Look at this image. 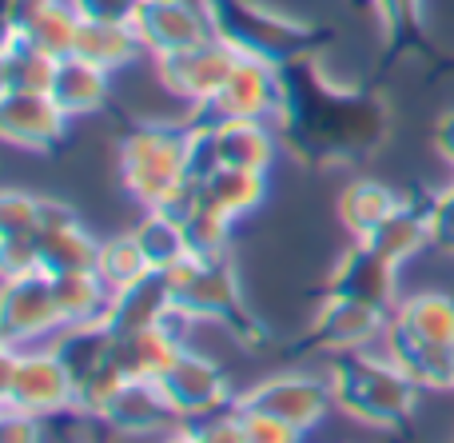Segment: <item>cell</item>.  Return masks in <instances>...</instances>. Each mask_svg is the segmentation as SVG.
I'll return each mask as SVG.
<instances>
[{
  "label": "cell",
  "instance_id": "26",
  "mask_svg": "<svg viewBox=\"0 0 454 443\" xmlns=\"http://www.w3.org/2000/svg\"><path fill=\"white\" fill-rule=\"evenodd\" d=\"M76 56L100 64L108 72H120L144 56V40L136 24L124 20H80L76 32Z\"/></svg>",
  "mask_w": 454,
  "mask_h": 443
},
{
  "label": "cell",
  "instance_id": "2",
  "mask_svg": "<svg viewBox=\"0 0 454 443\" xmlns=\"http://www.w3.org/2000/svg\"><path fill=\"white\" fill-rule=\"evenodd\" d=\"M331 392H335V407L347 420L363 423V428L379 431H399L411 415L419 412V388L395 360L383 352H343L331 356Z\"/></svg>",
  "mask_w": 454,
  "mask_h": 443
},
{
  "label": "cell",
  "instance_id": "12",
  "mask_svg": "<svg viewBox=\"0 0 454 443\" xmlns=\"http://www.w3.org/2000/svg\"><path fill=\"white\" fill-rule=\"evenodd\" d=\"M387 312L359 304L351 296L323 292L319 312L311 320V344L327 356H343V352H375L387 332Z\"/></svg>",
  "mask_w": 454,
  "mask_h": 443
},
{
  "label": "cell",
  "instance_id": "19",
  "mask_svg": "<svg viewBox=\"0 0 454 443\" xmlns=\"http://www.w3.org/2000/svg\"><path fill=\"white\" fill-rule=\"evenodd\" d=\"M379 352H383L387 360H395L423 392H454V372H450L454 348H434V344L411 336L407 328H399L395 320H387V332H383Z\"/></svg>",
  "mask_w": 454,
  "mask_h": 443
},
{
  "label": "cell",
  "instance_id": "43",
  "mask_svg": "<svg viewBox=\"0 0 454 443\" xmlns=\"http://www.w3.org/2000/svg\"><path fill=\"white\" fill-rule=\"evenodd\" d=\"M450 372H454V352H450Z\"/></svg>",
  "mask_w": 454,
  "mask_h": 443
},
{
  "label": "cell",
  "instance_id": "41",
  "mask_svg": "<svg viewBox=\"0 0 454 443\" xmlns=\"http://www.w3.org/2000/svg\"><path fill=\"white\" fill-rule=\"evenodd\" d=\"M434 152L454 168V112H447V116L434 124Z\"/></svg>",
  "mask_w": 454,
  "mask_h": 443
},
{
  "label": "cell",
  "instance_id": "32",
  "mask_svg": "<svg viewBox=\"0 0 454 443\" xmlns=\"http://www.w3.org/2000/svg\"><path fill=\"white\" fill-rule=\"evenodd\" d=\"M96 272H100V280L112 288V292H120V288H128V284H136V280L148 276L152 264H148V256H144L140 240L132 236V228L100 240V260H96Z\"/></svg>",
  "mask_w": 454,
  "mask_h": 443
},
{
  "label": "cell",
  "instance_id": "8",
  "mask_svg": "<svg viewBox=\"0 0 454 443\" xmlns=\"http://www.w3.org/2000/svg\"><path fill=\"white\" fill-rule=\"evenodd\" d=\"M235 404L251 407V412H267L275 420H287L299 431H315L335 407V392H331V380H319L311 372H275L255 380L251 388H243L235 396Z\"/></svg>",
  "mask_w": 454,
  "mask_h": 443
},
{
  "label": "cell",
  "instance_id": "10",
  "mask_svg": "<svg viewBox=\"0 0 454 443\" xmlns=\"http://www.w3.org/2000/svg\"><path fill=\"white\" fill-rule=\"evenodd\" d=\"M156 384L184 423L204 420V415H212V412H223V407H231L235 396H239V392H231V380H227L220 360L196 352L192 344H184L180 356L164 368V376H160Z\"/></svg>",
  "mask_w": 454,
  "mask_h": 443
},
{
  "label": "cell",
  "instance_id": "28",
  "mask_svg": "<svg viewBox=\"0 0 454 443\" xmlns=\"http://www.w3.org/2000/svg\"><path fill=\"white\" fill-rule=\"evenodd\" d=\"M132 236L140 240L152 272H172V268H180L184 260H192L184 216H176L172 208H144V216L132 228Z\"/></svg>",
  "mask_w": 454,
  "mask_h": 443
},
{
  "label": "cell",
  "instance_id": "31",
  "mask_svg": "<svg viewBox=\"0 0 454 443\" xmlns=\"http://www.w3.org/2000/svg\"><path fill=\"white\" fill-rule=\"evenodd\" d=\"M52 292H56V304H60L64 324L104 320L112 300V288L100 280V272H64V276H52Z\"/></svg>",
  "mask_w": 454,
  "mask_h": 443
},
{
  "label": "cell",
  "instance_id": "34",
  "mask_svg": "<svg viewBox=\"0 0 454 443\" xmlns=\"http://www.w3.org/2000/svg\"><path fill=\"white\" fill-rule=\"evenodd\" d=\"M48 224V196L36 192H4L0 200V236H32L40 240Z\"/></svg>",
  "mask_w": 454,
  "mask_h": 443
},
{
  "label": "cell",
  "instance_id": "29",
  "mask_svg": "<svg viewBox=\"0 0 454 443\" xmlns=\"http://www.w3.org/2000/svg\"><path fill=\"white\" fill-rule=\"evenodd\" d=\"M399 328L411 336L434 344V348H454V296L450 292H407L399 308L391 312Z\"/></svg>",
  "mask_w": 454,
  "mask_h": 443
},
{
  "label": "cell",
  "instance_id": "42",
  "mask_svg": "<svg viewBox=\"0 0 454 443\" xmlns=\"http://www.w3.org/2000/svg\"><path fill=\"white\" fill-rule=\"evenodd\" d=\"M156 443H196V431H192V423H176V428L164 431Z\"/></svg>",
  "mask_w": 454,
  "mask_h": 443
},
{
  "label": "cell",
  "instance_id": "27",
  "mask_svg": "<svg viewBox=\"0 0 454 443\" xmlns=\"http://www.w3.org/2000/svg\"><path fill=\"white\" fill-rule=\"evenodd\" d=\"M363 244H371L383 260L391 264H407L415 260L419 252H423L427 244H431V220H427V204H411V200H403L399 208H395L391 216H387L383 224H379L375 232H371Z\"/></svg>",
  "mask_w": 454,
  "mask_h": 443
},
{
  "label": "cell",
  "instance_id": "36",
  "mask_svg": "<svg viewBox=\"0 0 454 443\" xmlns=\"http://www.w3.org/2000/svg\"><path fill=\"white\" fill-rule=\"evenodd\" d=\"M239 412H243L247 443H303V436H307V431L291 428L287 420H275V415H267V412H251V407H239Z\"/></svg>",
  "mask_w": 454,
  "mask_h": 443
},
{
  "label": "cell",
  "instance_id": "18",
  "mask_svg": "<svg viewBox=\"0 0 454 443\" xmlns=\"http://www.w3.org/2000/svg\"><path fill=\"white\" fill-rule=\"evenodd\" d=\"M172 312H176L172 276H168V272H148L144 280L112 292L108 312H104V324H108L116 336H132V332L160 328Z\"/></svg>",
  "mask_w": 454,
  "mask_h": 443
},
{
  "label": "cell",
  "instance_id": "20",
  "mask_svg": "<svg viewBox=\"0 0 454 443\" xmlns=\"http://www.w3.org/2000/svg\"><path fill=\"white\" fill-rule=\"evenodd\" d=\"M112 76H116V72H108V68H100V64L84 60V56L68 52L56 60V76H52L48 96H52L72 120L92 116V112H100L104 104H108Z\"/></svg>",
  "mask_w": 454,
  "mask_h": 443
},
{
  "label": "cell",
  "instance_id": "17",
  "mask_svg": "<svg viewBox=\"0 0 454 443\" xmlns=\"http://www.w3.org/2000/svg\"><path fill=\"white\" fill-rule=\"evenodd\" d=\"M100 423L128 439H160L184 420L172 412L156 380H128L108 404V412L100 415Z\"/></svg>",
  "mask_w": 454,
  "mask_h": 443
},
{
  "label": "cell",
  "instance_id": "3",
  "mask_svg": "<svg viewBox=\"0 0 454 443\" xmlns=\"http://www.w3.org/2000/svg\"><path fill=\"white\" fill-rule=\"evenodd\" d=\"M192 124H132L120 140V188L140 208H172L192 188Z\"/></svg>",
  "mask_w": 454,
  "mask_h": 443
},
{
  "label": "cell",
  "instance_id": "11",
  "mask_svg": "<svg viewBox=\"0 0 454 443\" xmlns=\"http://www.w3.org/2000/svg\"><path fill=\"white\" fill-rule=\"evenodd\" d=\"M283 104H287V76H283L279 64L259 60V56H239L223 92L200 116H212V120L247 116V120H271V124H279Z\"/></svg>",
  "mask_w": 454,
  "mask_h": 443
},
{
  "label": "cell",
  "instance_id": "40",
  "mask_svg": "<svg viewBox=\"0 0 454 443\" xmlns=\"http://www.w3.org/2000/svg\"><path fill=\"white\" fill-rule=\"evenodd\" d=\"M68 4L76 8L84 20H124V24H132L140 0H68Z\"/></svg>",
  "mask_w": 454,
  "mask_h": 443
},
{
  "label": "cell",
  "instance_id": "6",
  "mask_svg": "<svg viewBox=\"0 0 454 443\" xmlns=\"http://www.w3.org/2000/svg\"><path fill=\"white\" fill-rule=\"evenodd\" d=\"M176 288V308L192 316L196 324H215L227 328L239 340H251V320L243 308V284L239 272L227 256H212V260H184L180 268L168 272Z\"/></svg>",
  "mask_w": 454,
  "mask_h": 443
},
{
  "label": "cell",
  "instance_id": "5",
  "mask_svg": "<svg viewBox=\"0 0 454 443\" xmlns=\"http://www.w3.org/2000/svg\"><path fill=\"white\" fill-rule=\"evenodd\" d=\"M0 407L40 420L76 412V380L52 348H4L0 356Z\"/></svg>",
  "mask_w": 454,
  "mask_h": 443
},
{
  "label": "cell",
  "instance_id": "24",
  "mask_svg": "<svg viewBox=\"0 0 454 443\" xmlns=\"http://www.w3.org/2000/svg\"><path fill=\"white\" fill-rule=\"evenodd\" d=\"M48 348L64 360V368L72 372V380H76V388H80L88 376L104 372V368L112 364L116 332H112L104 320H92V324H64Z\"/></svg>",
  "mask_w": 454,
  "mask_h": 443
},
{
  "label": "cell",
  "instance_id": "16",
  "mask_svg": "<svg viewBox=\"0 0 454 443\" xmlns=\"http://www.w3.org/2000/svg\"><path fill=\"white\" fill-rule=\"evenodd\" d=\"M72 116L48 92H0V132L28 152H52L68 136Z\"/></svg>",
  "mask_w": 454,
  "mask_h": 443
},
{
  "label": "cell",
  "instance_id": "23",
  "mask_svg": "<svg viewBox=\"0 0 454 443\" xmlns=\"http://www.w3.org/2000/svg\"><path fill=\"white\" fill-rule=\"evenodd\" d=\"M200 204L220 212L223 220H243L267 200V172H247V168H215L204 180H196Z\"/></svg>",
  "mask_w": 454,
  "mask_h": 443
},
{
  "label": "cell",
  "instance_id": "38",
  "mask_svg": "<svg viewBox=\"0 0 454 443\" xmlns=\"http://www.w3.org/2000/svg\"><path fill=\"white\" fill-rule=\"evenodd\" d=\"M371 8L391 36H407L411 28H419V16H423V0H371Z\"/></svg>",
  "mask_w": 454,
  "mask_h": 443
},
{
  "label": "cell",
  "instance_id": "21",
  "mask_svg": "<svg viewBox=\"0 0 454 443\" xmlns=\"http://www.w3.org/2000/svg\"><path fill=\"white\" fill-rule=\"evenodd\" d=\"M100 260V240L88 232V224L76 212L52 220L40 232V272L64 276V272H96Z\"/></svg>",
  "mask_w": 454,
  "mask_h": 443
},
{
  "label": "cell",
  "instance_id": "37",
  "mask_svg": "<svg viewBox=\"0 0 454 443\" xmlns=\"http://www.w3.org/2000/svg\"><path fill=\"white\" fill-rule=\"evenodd\" d=\"M427 220H431V244L442 252H454V184L427 200Z\"/></svg>",
  "mask_w": 454,
  "mask_h": 443
},
{
  "label": "cell",
  "instance_id": "14",
  "mask_svg": "<svg viewBox=\"0 0 454 443\" xmlns=\"http://www.w3.org/2000/svg\"><path fill=\"white\" fill-rule=\"evenodd\" d=\"M132 24L148 56L184 52V48H196L215 36L204 0H140Z\"/></svg>",
  "mask_w": 454,
  "mask_h": 443
},
{
  "label": "cell",
  "instance_id": "35",
  "mask_svg": "<svg viewBox=\"0 0 454 443\" xmlns=\"http://www.w3.org/2000/svg\"><path fill=\"white\" fill-rule=\"evenodd\" d=\"M192 431H196V443H247L243 412L235 404L223 407V412L204 415V420H192Z\"/></svg>",
  "mask_w": 454,
  "mask_h": 443
},
{
  "label": "cell",
  "instance_id": "1",
  "mask_svg": "<svg viewBox=\"0 0 454 443\" xmlns=\"http://www.w3.org/2000/svg\"><path fill=\"white\" fill-rule=\"evenodd\" d=\"M287 76V104L279 116V132L299 144L315 160H355L367 156L387 136V108L375 96L335 88L311 56L291 60L283 68Z\"/></svg>",
  "mask_w": 454,
  "mask_h": 443
},
{
  "label": "cell",
  "instance_id": "33",
  "mask_svg": "<svg viewBox=\"0 0 454 443\" xmlns=\"http://www.w3.org/2000/svg\"><path fill=\"white\" fill-rule=\"evenodd\" d=\"M80 20L84 16L76 12V8L68 4V0H52V4L44 8V12L36 16V20L28 24V28L20 32L28 44H36V48H44L48 56H68V52H76V32H80Z\"/></svg>",
  "mask_w": 454,
  "mask_h": 443
},
{
  "label": "cell",
  "instance_id": "25",
  "mask_svg": "<svg viewBox=\"0 0 454 443\" xmlns=\"http://www.w3.org/2000/svg\"><path fill=\"white\" fill-rule=\"evenodd\" d=\"M399 204H403V196L391 188V184L359 176V180H351L343 192H339L335 216H339V224L347 228L351 240H367Z\"/></svg>",
  "mask_w": 454,
  "mask_h": 443
},
{
  "label": "cell",
  "instance_id": "30",
  "mask_svg": "<svg viewBox=\"0 0 454 443\" xmlns=\"http://www.w3.org/2000/svg\"><path fill=\"white\" fill-rule=\"evenodd\" d=\"M56 76V56L28 44L24 36L4 32V56H0V92H48Z\"/></svg>",
  "mask_w": 454,
  "mask_h": 443
},
{
  "label": "cell",
  "instance_id": "13",
  "mask_svg": "<svg viewBox=\"0 0 454 443\" xmlns=\"http://www.w3.org/2000/svg\"><path fill=\"white\" fill-rule=\"evenodd\" d=\"M327 292L351 296V300L371 304V308L387 312V316H391V312L399 308V300L407 296L399 288V264L383 260V256L371 244H363V240H351V248L331 264Z\"/></svg>",
  "mask_w": 454,
  "mask_h": 443
},
{
  "label": "cell",
  "instance_id": "39",
  "mask_svg": "<svg viewBox=\"0 0 454 443\" xmlns=\"http://www.w3.org/2000/svg\"><path fill=\"white\" fill-rule=\"evenodd\" d=\"M0 443H44V420L32 412L0 407Z\"/></svg>",
  "mask_w": 454,
  "mask_h": 443
},
{
  "label": "cell",
  "instance_id": "15",
  "mask_svg": "<svg viewBox=\"0 0 454 443\" xmlns=\"http://www.w3.org/2000/svg\"><path fill=\"white\" fill-rule=\"evenodd\" d=\"M204 124V136L212 144L215 168H247V172L271 176L279 160V124L271 120H247V116H196Z\"/></svg>",
  "mask_w": 454,
  "mask_h": 443
},
{
  "label": "cell",
  "instance_id": "7",
  "mask_svg": "<svg viewBox=\"0 0 454 443\" xmlns=\"http://www.w3.org/2000/svg\"><path fill=\"white\" fill-rule=\"evenodd\" d=\"M64 328L48 272L8 276L0 296V344L4 348H48Z\"/></svg>",
  "mask_w": 454,
  "mask_h": 443
},
{
  "label": "cell",
  "instance_id": "22",
  "mask_svg": "<svg viewBox=\"0 0 454 443\" xmlns=\"http://www.w3.org/2000/svg\"><path fill=\"white\" fill-rule=\"evenodd\" d=\"M184 336L176 332L172 324H160V328H148V332H132V336H116V368L128 376V380H160L164 368L180 356L184 348Z\"/></svg>",
  "mask_w": 454,
  "mask_h": 443
},
{
  "label": "cell",
  "instance_id": "9",
  "mask_svg": "<svg viewBox=\"0 0 454 443\" xmlns=\"http://www.w3.org/2000/svg\"><path fill=\"white\" fill-rule=\"evenodd\" d=\"M156 64V80L176 96V100H188L196 108V116L204 108H212V100L223 92V84L231 80L239 52L231 44H223L220 36L204 40L196 48H184V52H168V56H152Z\"/></svg>",
  "mask_w": 454,
  "mask_h": 443
},
{
  "label": "cell",
  "instance_id": "4",
  "mask_svg": "<svg viewBox=\"0 0 454 443\" xmlns=\"http://www.w3.org/2000/svg\"><path fill=\"white\" fill-rule=\"evenodd\" d=\"M212 16V32L239 56H259L279 68L303 60L315 44V28L263 0H204Z\"/></svg>",
  "mask_w": 454,
  "mask_h": 443
}]
</instances>
